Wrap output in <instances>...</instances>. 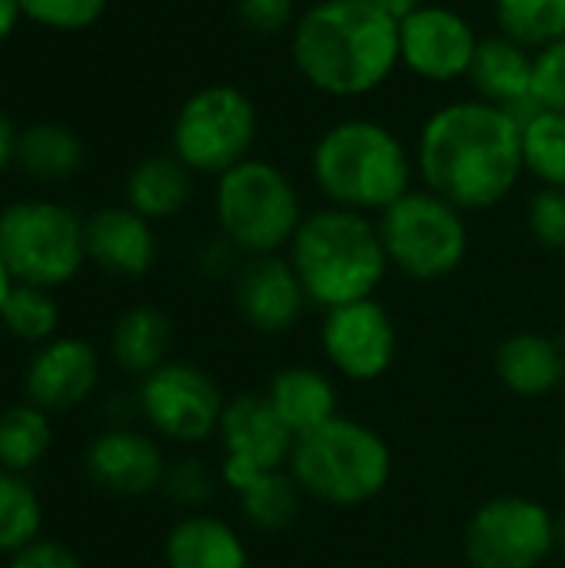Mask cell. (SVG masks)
<instances>
[{"mask_svg": "<svg viewBox=\"0 0 565 568\" xmlns=\"http://www.w3.org/2000/svg\"><path fill=\"white\" fill-rule=\"evenodd\" d=\"M213 213L220 233L243 256L286 250L306 216L290 173L263 156H246L216 176Z\"/></svg>", "mask_w": 565, "mask_h": 568, "instance_id": "8992f818", "label": "cell"}, {"mask_svg": "<svg viewBox=\"0 0 565 568\" xmlns=\"http://www.w3.org/2000/svg\"><path fill=\"white\" fill-rule=\"evenodd\" d=\"M563 469H565V456H563Z\"/></svg>", "mask_w": 565, "mask_h": 568, "instance_id": "ee69618b", "label": "cell"}, {"mask_svg": "<svg viewBox=\"0 0 565 568\" xmlns=\"http://www.w3.org/2000/svg\"><path fill=\"white\" fill-rule=\"evenodd\" d=\"M266 399L296 439L340 416V393L333 379L313 366H286L273 373L266 383Z\"/></svg>", "mask_w": 565, "mask_h": 568, "instance_id": "7402d4cb", "label": "cell"}, {"mask_svg": "<svg viewBox=\"0 0 565 568\" xmlns=\"http://www.w3.org/2000/svg\"><path fill=\"white\" fill-rule=\"evenodd\" d=\"M83 469L93 486L110 496L140 499L163 486L167 459L153 436L137 429H107L100 433L83 456Z\"/></svg>", "mask_w": 565, "mask_h": 568, "instance_id": "2e32d148", "label": "cell"}, {"mask_svg": "<svg viewBox=\"0 0 565 568\" xmlns=\"http://www.w3.org/2000/svg\"><path fill=\"white\" fill-rule=\"evenodd\" d=\"M7 568H83V562H80L63 542L37 539V542L27 546L23 552L10 556V566Z\"/></svg>", "mask_w": 565, "mask_h": 568, "instance_id": "74e56055", "label": "cell"}, {"mask_svg": "<svg viewBox=\"0 0 565 568\" xmlns=\"http://www.w3.org/2000/svg\"><path fill=\"white\" fill-rule=\"evenodd\" d=\"M526 223L539 246L565 250V190L539 186L526 203Z\"/></svg>", "mask_w": 565, "mask_h": 568, "instance_id": "836d02e7", "label": "cell"}, {"mask_svg": "<svg viewBox=\"0 0 565 568\" xmlns=\"http://www.w3.org/2000/svg\"><path fill=\"white\" fill-rule=\"evenodd\" d=\"M286 256L310 306H320L323 313L376 296L390 273L376 220L330 203L303 216Z\"/></svg>", "mask_w": 565, "mask_h": 568, "instance_id": "277c9868", "label": "cell"}, {"mask_svg": "<svg viewBox=\"0 0 565 568\" xmlns=\"http://www.w3.org/2000/svg\"><path fill=\"white\" fill-rule=\"evenodd\" d=\"M216 436L223 446V459L243 463L256 473L286 469L296 446V436L280 419L266 393H246L230 399Z\"/></svg>", "mask_w": 565, "mask_h": 568, "instance_id": "e0dca14e", "label": "cell"}, {"mask_svg": "<svg viewBox=\"0 0 565 568\" xmlns=\"http://www.w3.org/2000/svg\"><path fill=\"white\" fill-rule=\"evenodd\" d=\"M559 549H565V519L559 523Z\"/></svg>", "mask_w": 565, "mask_h": 568, "instance_id": "b9f144b4", "label": "cell"}, {"mask_svg": "<svg viewBox=\"0 0 565 568\" xmlns=\"http://www.w3.org/2000/svg\"><path fill=\"white\" fill-rule=\"evenodd\" d=\"M0 253L17 283L57 290L87 263L83 220L57 200H17L0 210Z\"/></svg>", "mask_w": 565, "mask_h": 568, "instance_id": "9c48e42d", "label": "cell"}, {"mask_svg": "<svg viewBox=\"0 0 565 568\" xmlns=\"http://www.w3.org/2000/svg\"><path fill=\"white\" fill-rule=\"evenodd\" d=\"M43 503L23 473L0 469V552L17 556L40 539Z\"/></svg>", "mask_w": 565, "mask_h": 568, "instance_id": "f546056e", "label": "cell"}, {"mask_svg": "<svg viewBox=\"0 0 565 568\" xmlns=\"http://www.w3.org/2000/svg\"><path fill=\"white\" fill-rule=\"evenodd\" d=\"M220 486H223L220 469H210L196 456H183L176 463H167V473H163V486L160 489H163V496L173 506L196 513V509H203L216 496Z\"/></svg>", "mask_w": 565, "mask_h": 568, "instance_id": "1f68e13d", "label": "cell"}, {"mask_svg": "<svg viewBox=\"0 0 565 568\" xmlns=\"http://www.w3.org/2000/svg\"><path fill=\"white\" fill-rule=\"evenodd\" d=\"M373 3H386V0H373Z\"/></svg>", "mask_w": 565, "mask_h": 568, "instance_id": "7bdbcfd3", "label": "cell"}, {"mask_svg": "<svg viewBox=\"0 0 565 568\" xmlns=\"http://www.w3.org/2000/svg\"><path fill=\"white\" fill-rule=\"evenodd\" d=\"M236 17L246 30L260 37H276L283 30H293L300 10L296 0H236Z\"/></svg>", "mask_w": 565, "mask_h": 568, "instance_id": "d590c367", "label": "cell"}, {"mask_svg": "<svg viewBox=\"0 0 565 568\" xmlns=\"http://www.w3.org/2000/svg\"><path fill=\"white\" fill-rule=\"evenodd\" d=\"M260 113L246 90L233 83H206L193 90L170 126V153L203 176H220L253 156Z\"/></svg>", "mask_w": 565, "mask_h": 568, "instance_id": "ba28073f", "label": "cell"}, {"mask_svg": "<svg viewBox=\"0 0 565 568\" xmlns=\"http://www.w3.org/2000/svg\"><path fill=\"white\" fill-rule=\"evenodd\" d=\"M503 37L539 53L565 37V0H493Z\"/></svg>", "mask_w": 565, "mask_h": 568, "instance_id": "f1b7e54d", "label": "cell"}, {"mask_svg": "<svg viewBox=\"0 0 565 568\" xmlns=\"http://www.w3.org/2000/svg\"><path fill=\"white\" fill-rule=\"evenodd\" d=\"M290 57L316 93L370 97L400 67V20L373 0H316L290 30Z\"/></svg>", "mask_w": 565, "mask_h": 568, "instance_id": "7a4b0ae2", "label": "cell"}, {"mask_svg": "<svg viewBox=\"0 0 565 568\" xmlns=\"http://www.w3.org/2000/svg\"><path fill=\"white\" fill-rule=\"evenodd\" d=\"M137 406L157 436L180 446H200L220 433L226 399L206 369L167 359L140 379Z\"/></svg>", "mask_w": 565, "mask_h": 568, "instance_id": "8fae6325", "label": "cell"}, {"mask_svg": "<svg viewBox=\"0 0 565 568\" xmlns=\"http://www.w3.org/2000/svg\"><path fill=\"white\" fill-rule=\"evenodd\" d=\"M533 77H536V53L503 33H493V37H480L466 83L473 87V97L513 110L523 120L529 110L539 106L533 97Z\"/></svg>", "mask_w": 565, "mask_h": 568, "instance_id": "d6986e66", "label": "cell"}, {"mask_svg": "<svg viewBox=\"0 0 565 568\" xmlns=\"http://www.w3.org/2000/svg\"><path fill=\"white\" fill-rule=\"evenodd\" d=\"M416 176L463 213L500 206L526 173L523 123L513 110L463 97L433 110L413 146Z\"/></svg>", "mask_w": 565, "mask_h": 568, "instance_id": "6da1fadb", "label": "cell"}, {"mask_svg": "<svg viewBox=\"0 0 565 568\" xmlns=\"http://www.w3.org/2000/svg\"><path fill=\"white\" fill-rule=\"evenodd\" d=\"M310 176L330 206L380 216L413 190L416 160L403 136L383 120L346 116L316 136Z\"/></svg>", "mask_w": 565, "mask_h": 568, "instance_id": "3957f363", "label": "cell"}, {"mask_svg": "<svg viewBox=\"0 0 565 568\" xmlns=\"http://www.w3.org/2000/svg\"><path fill=\"white\" fill-rule=\"evenodd\" d=\"M476 47V27L446 3H420L400 20V67L426 83L446 87L466 80Z\"/></svg>", "mask_w": 565, "mask_h": 568, "instance_id": "4fadbf2b", "label": "cell"}, {"mask_svg": "<svg viewBox=\"0 0 565 568\" xmlns=\"http://www.w3.org/2000/svg\"><path fill=\"white\" fill-rule=\"evenodd\" d=\"M50 443H53L50 413L37 409L33 403L7 406L0 413V469L27 476L33 466L43 463Z\"/></svg>", "mask_w": 565, "mask_h": 568, "instance_id": "4316f807", "label": "cell"}, {"mask_svg": "<svg viewBox=\"0 0 565 568\" xmlns=\"http://www.w3.org/2000/svg\"><path fill=\"white\" fill-rule=\"evenodd\" d=\"M20 20H27L20 10V0H0V43L17 33Z\"/></svg>", "mask_w": 565, "mask_h": 568, "instance_id": "ab89813d", "label": "cell"}, {"mask_svg": "<svg viewBox=\"0 0 565 568\" xmlns=\"http://www.w3.org/2000/svg\"><path fill=\"white\" fill-rule=\"evenodd\" d=\"M233 303L243 323L263 336L290 333L310 306L306 290L283 253L246 256L233 276Z\"/></svg>", "mask_w": 565, "mask_h": 568, "instance_id": "5bb4252c", "label": "cell"}, {"mask_svg": "<svg viewBox=\"0 0 565 568\" xmlns=\"http://www.w3.org/2000/svg\"><path fill=\"white\" fill-rule=\"evenodd\" d=\"M243 260H246V256H243L223 233H216L213 240H206V243L196 250V270H200L206 280H226V276L233 280Z\"/></svg>", "mask_w": 565, "mask_h": 568, "instance_id": "8d00e7d4", "label": "cell"}, {"mask_svg": "<svg viewBox=\"0 0 565 568\" xmlns=\"http://www.w3.org/2000/svg\"><path fill=\"white\" fill-rule=\"evenodd\" d=\"M500 383L523 399H543L565 386V349L556 336L513 333L496 349Z\"/></svg>", "mask_w": 565, "mask_h": 568, "instance_id": "ffe728a7", "label": "cell"}, {"mask_svg": "<svg viewBox=\"0 0 565 568\" xmlns=\"http://www.w3.org/2000/svg\"><path fill=\"white\" fill-rule=\"evenodd\" d=\"M193 196V170L173 153L143 156L127 176V206L150 223L176 216Z\"/></svg>", "mask_w": 565, "mask_h": 568, "instance_id": "603a6c76", "label": "cell"}, {"mask_svg": "<svg viewBox=\"0 0 565 568\" xmlns=\"http://www.w3.org/2000/svg\"><path fill=\"white\" fill-rule=\"evenodd\" d=\"M87 236V260L97 263L110 276L137 280L153 270L157 263V233L147 216L123 206H100L83 220Z\"/></svg>", "mask_w": 565, "mask_h": 568, "instance_id": "ac0fdd59", "label": "cell"}, {"mask_svg": "<svg viewBox=\"0 0 565 568\" xmlns=\"http://www.w3.org/2000/svg\"><path fill=\"white\" fill-rule=\"evenodd\" d=\"M167 568H250L240 532L206 513L183 516L163 542Z\"/></svg>", "mask_w": 565, "mask_h": 568, "instance_id": "44dd1931", "label": "cell"}, {"mask_svg": "<svg viewBox=\"0 0 565 568\" xmlns=\"http://www.w3.org/2000/svg\"><path fill=\"white\" fill-rule=\"evenodd\" d=\"M473 568H539L559 549V519L529 496H496L466 526Z\"/></svg>", "mask_w": 565, "mask_h": 568, "instance_id": "30bf717a", "label": "cell"}, {"mask_svg": "<svg viewBox=\"0 0 565 568\" xmlns=\"http://www.w3.org/2000/svg\"><path fill=\"white\" fill-rule=\"evenodd\" d=\"M243 519L256 532H283L300 519L303 506V489L290 476V469H273L260 473L246 489L236 493Z\"/></svg>", "mask_w": 565, "mask_h": 568, "instance_id": "484cf974", "label": "cell"}, {"mask_svg": "<svg viewBox=\"0 0 565 568\" xmlns=\"http://www.w3.org/2000/svg\"><path fill=\"white\" fill-rule=\"evenodd\" d=\"M533 97L543 110L565 113V37L536 53Z\"/></svg>", "mask_w": 565, "mask_h": 568, "instance_id": "e575fe53", "label": "cell"}, {"mask_svg": "<svg viewBox=\"0 0 565 568\" xmlns=\"http://www.w3.org/2000/svg\"><path fill=\"white\" fill-rule=\"evenodd\" d=\"M286 469L306 499L333 509H356L390 486L393 453L373 426L336 416L296 439Z\"/></svg>", "mask_w": 565, "mask_h": 568, "instance_id": "5b68a950", "label": "cell"}, {"mask_svg": "<svg viewBox=\"0 0 565 568\" xmlns=\"http://www.w3.org/2000/svg\"><path fill=\"white\" fill-rule=\"evenodd\" d=\"M13 286H17V280H13V273H10V266H7V260L0 253V310H3V303H7V296H10Z\"/></svg>", "mask_w": 565, "mask_h": 568, "instance_id": "60d3db41", "label": "cell"}, {"mask_svg": "<svg viewBox=\"0 0 565 568\" xmlns=\"http://www.w3.org/2000/svg\"><path fill=\"white\" fill-rule=\"evenodd\" d=\"M523 166L539 186L565 190V113L529 110L523 120Z\"/></svg>", "mask_w": 565, "mask_h": 568, "instance_id": "83f0119b", "label": "cell"}, {"mask_svg": "<svg viewBox=\"0 0 565 568\" xmlns=\"http://www.w3.org/2000/svg\"><path fill=\"white\" fill-rule=\"evenodd\" d=\"M173 346V323L157 306H130L117 316L110 329V353L117 366L130 376H147L160 369Z\"/></svg>", "mask_w": 565, "mask_h": 568, "instance_id": "cb8c5ba5", "label": "cell"}, {"mask_svg": "<svg viewBox=\"0 0 565 568\" xmlns=\"http://www.w3.org/2000/svg\"><path fill=\"white\" fill-rule=\"evenodd\" d=\"M320 346L330 366L350 379V383H376L380 376L390 373L396 349H400V333L390 316V310L370 296L360 303H346L336 310H326L323 329H320Z\"/></svg>", "mask_w": 565, "mask_h": 568, "instance_id": "7c38bea8", "label": "cell"}, {"mask_svg": "<svg viewBox=\"0 0 565 568\" xmlns=\"http://www.w3.org/2000/svg\"><path fill=\"white\" fill-rule=\"evenodd\" d=\"M17 136H20V130L10 123L7 113H0V173L10 163H17Z\"/></svg>", "mask_w": 565, "mask_h": 568, "instance_id": "f35d334b", "label": "cell"}, {"mask_svg": "<svg viewBox=\"0 0 565 568\" xmlns=\"http://www.w3.org/2000/svg\"><path fill=\"white\" fill-rule=\"evenodd\" d=\"M0 323L10 336H17L23 343H37V346L50 343L60 326V310H57L53 290L17 283L0 310Z\"/></svg>", "mask_w": 565, "mask_h": 568, "instance_id": "4dcf8cb0", "label": "cell"}, {"mask_svg": "<svg viewBox=\"0 0 565 568\" xmlns=\"http://www.w3.org/2000/svg\"><path fill=\"white\" fill-rule=\"evenodd\" d=\"M107 7L110 0H20V10L27 20L57 33L90 30L107 13Z\"/></svg>", "mask_w": 565, "mask_h": 568, "instance_id": "d6a6232c", "label": "cell"}, {"mask_svg": "<svg viewBox=\"0 0 565 568\" xmlns=\"http://www.w3.org/2000/svg\"><path fill=\"white\" fill-rule=\"evenodd\" d=\"M100 379V356L80 336H53L27 366V399L43 413H70L90 399Z\"/></svg>", "mask_w": 565, "mask_h": 568, "instance_id": "9a60e30c", "label": "cell"}, {"mask_svg": "<svg viewBox=\"0 0 565 568\" xmlns=\"http://www.w3.org/2000/svg\"><path fill=\"white\" fill-rule=\"evenodd\" d=\"M83 143L67 123L40 120L20 130L17 136V166L43 183L70 180L83 166Z\"/></svg>", "mask_w": 565, "mask_h": 568, "instance_id": "d4e9b609", "label": "cell"}, {"mask_svg": "<svg viewBox=\"0 0 565 568\" xmlns=\"http://www.w3.org/2000/svg\"><path fill=\"white\" fill-rule=\"evenodd\" d=\"M393 270L416 283L453 276L470 253L466 213L433 190H410L376 220Z\"/></svg>", "mask_w": 565, "mask_h": 568, "instance_id": "52a82bcc", "label": "cell"}]
</instances>
